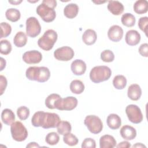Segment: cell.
<instances>
[{"label": "cell", "instance_id": "1", "mask_svg": "<svg viewBox=\"0 0 148 148\" xmlns=\"http://www.w3.org/2000/svg\"><path fill=\"white\" fill-rule=\"evenodd\" d=\"M60 121L61 119L57 114L43 111L35 112L31 119V123L34 127H42L45 129L56 128Z\"/></svg>", "mask_w": 148, "mask_h": 148}, {"label": "cell", "instance_id": "2", "mask_svg": "<svg viewBox=\"0 0 148 148\" xmlns=\"http://www.w3.org/2000/svg\"><path fill=\"white\" fill-rule=\"evenodd\" d=\"M25 75L29 80L43 83L50 78V72L46 66H30L26 70Z\"/></svg>", "mask_w": 148, "mask_h": 148}, {"label": "cell", "instance_id": "3", "mask_svg": "<svg viewBox=\"0 0 148 148\" xmlns=\"http://www.w3.org/2000/svg\"><path fill=\"white\" fill-rule=\"evenodd\" d=\"M112 75L111 69L107 66L100 65L92 68L90 72V79L94 83L108 80Z\"/></svg>", "mask_w": 148, "mask_h": 148}, {"label": "cell", "instance_id": "4", "mask_svg": "<svg viewBox=\"0 0 148 148\" xmlns=\"http://www.w3.org/2000/svg\"><path fill=\"white\" fill-rule=\"evenodd\" d=\"M57 33L53 29H48L38 39V45L43 50H51L57 40Z\"/></svg>", "mask_w": 148, "mask_h": 148}, {"label": "cell", "instance_id": "5", "mask_svg": "<svg viewBox=\"0 0 148 148\" xmlns=\"http://www.w3.org/2000/svg\"><path fill=\"white\" fill-rule=\"evenodd\" d=\"M10 132L13 139L17 142H23L28 136V131L23 124L18 121L10 125Z\"/></svg>", "mask_w": 148, "mask_h": 148}, {"label": "cell", "instance_id": "6", "mask_svg": "<svg viewBox=\"0 0 148 148\" xmlns=\"http://www.w3.org/2000/svg\"><path fill=\"white\" fill-rule=\"evenodd\" d=\"M84 124L88 131L94 134L100 133L103 128V123L101 119L95 115L87 116L84 120Z\"/></svg>", "mask_w": 148, "mask_h": 148}, {"label": "cell", "instance_id": "7", "mask_svg": "<svg viewBox=\"0 0 148 148\" xmlns=\"http://www.w3.org/2000/svg\"><path fill=\"white\" fill-rule=\"evenodd\" d=\"M36 13L46 23L54 21L56 17V12L54 9L49 7L43 3H40L36 8Z\"/></svg>", "mask_w": 148, "mask_h": 148}, {"label": "cell", "instance_id": "8", "mask_svg": "<svg viewBox=\"0 0 148 148\" xmlns=\"http://www.w3.org/2000/svg\"><path fill=\"white\" fill-rule=\"evenodd\" d=\"M77 99L72 96L66 97L64 98L61 97L55 103V108L60 110H72L77 105Z\"/></svg>", "mask_w": 148, "mask_h": 148}, {"label": "cell", "instance_id": "9", "mask_svg": "<svg viewBox=\"0 0 148 148\" xmlns=\"http://www.w3.org/2000/svg\"><path fill=\"white\" fill-rule=\"evenodd\" d=\"M125 113L128 120L132 123L139 124L143 120V114L141 110L136 105H128L125 108Z\"/></svg>", "mask_w": 148, "mask_h": 148}, {"label": "cell", "instance_id": "10", "mask_svg": "<svg viewBox=\"0 0 148 148\" xmlns=\"http://www.w3.org/2000/svg\"><path fill=\"white\" fill-rule=\"evenodd\" d=\"M26 33L31 38H35L41 31V26L38 20L35 17H30L26 20Z\"/></svg>", "mask_w": 148, "mask_h": 148}, {"label": "cell", "instance_id": "11", "mask_svg": "<svg viewBox=\"0 0 148 148\" xmlns=\"http://www.w3.org/2000/svg\"><path fill=\"white\" fill-rule=\"evenodd\" d=\"M75 54L73 50L69 46H62L58 48L54 52L56 59L62 61H68L72 59Z\"/></svg>", "mask_w": 148, "mask_h": 148}, {"label": "cell", "instance_id": "12", "mask_svg": "<svg viewBox=\"0 0 148 148\" xmlns=\"http://www.w3.org/2000/svg\"><path fill=\"white\" fill-rule=\"evenodd\" d=\"M23 60L28 64L39 63L42 59L40 52L37 50H31L25 52L22 57Z\"/></svg>", "mask_w": 148, "mask_h": 148}, {"label": "cell", "instance_id": "13", "mask_svg": "<svg viewBox=\"0 0 148 148\" xmlns=\"http://www.w3.org/2000/svg\"><path fill=\"white\" fill-rule=\"evenodd\" d=\"M123 29L117 25H113L110 27L108 31V36L109 39L114 42H119L123 38Z\"/></svg>", "mask_w": 148, "mask_h": 148}, {"label": "cell", "instance_id": "14", "mask_svg": "<svg viewBox=\"0 0 148 148\" xmlns=\"http://www.w3.org/2000/svg\"><path fill=\"white\" fill-rule=\"evenodd\" d=\"M71 68L74 75L77 76H81L85 73L87 66L84 61L82 60L76 59L72 62Z\"/></svg>", "mask_w": 148, "mask_h": 148}, {"label": "cell", "instance_id": "15", "mask_svg": "<svg viewBox=\"0 0 148 148\" xmlns=\"http://www.w3.org/2000/svg\"><path fill=\"white\" fill-rule=\"evenodd\" d=\"M140 38V35L137 31L131 29L127 32L125 40L127 45L130 46H135L139 43Z\"/></svg>", "mask_w": 148, "mask_h": 148}, {"label": "cell", "instance_id": "16", "mask_svg": "<svg viewBox=\"0 0 148 148\" xmlns=\"http://www.w3.org/2000/svg\"><path fill=\"white\" fill-rule=\"evenodd\" d=\"M120 134L123 139L131 140H133L136 137V131L133 127L129 125H125L121 128Z\"/></svg>", "mask_w": 148, "mask_h": 148}, {"label": "cell", "instance_id": "17", "mask_svg": "<svg viewBox=\"0 0 148 148\" xmlns=\"http://www.w3.org/2000/svg\"><path fill=\"white\" fill-rule=\"evenodd\" d=\"M127 95L130 99L132 101H138L141 97L142 90L138 84H132L128 88Z\"/></svg>", "mask_w": 148, "mask_h": 148}, {"label": "cell", "instance_id": "18", "mask_svg": "<svg viewBox=\"0 0 148 148\" xmlns=\"http://www.w3.org/2000/svg\"><path fill=\"white\" fill-rule=\"evenodd\" d=\"M107 8L112 14L116 16L121 14L124 9L123 5L118 1H109Z\"/></svg>", "mask_w": 148, "mask_h": 148}, {"label": "cell", "instance_id": "19", "mask_svg": "<svg viewBox=\"0 0 148 148\" xmlns=\"http://www.w3.org/2000/svg\"><path fill=\"white\" fill-rule=\"evenodd\" d=\"M116 140L110 135H104L99 139L100 148H113L116 146Z\"/></svg>", "mask_w": 148, "mask_h": 148}, {"label": "cell", "instance_id": "20", "mask_svg": "<svg viewBox=\"0 0 148 148\" xmlns=\"http://www.w3.org/2000/svg\"><path fill=\"white\" fill-rule=\"evenodd\" d=\"M106 123L112 130H117L121 124V120L119 115L115 113L110 114L106 119Z\"/></svg>", "mask_w": 148, "mask_h": 148}, {"label": "cell", "instance_id": "21", "mask_svg": "<svg viewBox=\"0 0 148 148\" xmlns=\"http://www.w3.org/2000/svg\"><path fill=\"white\" fill-rule=\"evenodd\" d=\"M97 38L95 31L92 29H88L84 31L82 35L83 42L87 45H92L95 43Z\"/></svg>", "mask_w": 148, "mask_h": 148}, {"label": "cell", "instance_id": "22", "mask_svg": "<svg viewBox=\"0 0 148 148\" xmlns=\"http://www.w3.org/2000/svg\"><path fill=\"white\" fill-rule=\"evenodd\" d=\"M1 119L5 124L11 125L15 120L14 113L10 109H5L1 113Z\"/></svg>", "mask_w": 148, "mask_h": 148}, {"label": "cell", "instance_id": "23", "mask_svg": "<svg viewBox=\"0 0 148 148\" xmlns=\"http://www.w3.org/2000/svg\"><path fill=\"white\" fill-rule=\"evenodd\" d=\"M78 12L79 6L73 3L68 4L64 9V14L68 18H73L77 15Z\"/></svg>", "mask_w": 148, "mask_h": 148}, {"label": "cell", "instance_id": "24", "mask_svg": "<svg viewBox=\"0 0 148 148\" xmlns=\"http://www.w3.org/2000/svg\"><path fill=\"white\" fill-rule=\"evenodd\" d=\"M134 12L139 14L146 13L148 10V2L146 0H138L134 4Z\"/></svg>", "mask_w": 148, "mask_h": 148}, {"label": "cell", "instance_id": "25", "mask_svg": "<svg viewBox=\"0 0 148 148\" xmlns=\"http://www.w3.org/2000/svg\"><path fill=\"white\" fill-rule=\"evenodd\" d=\"M27 37L26 34L23 31L18 32L13 39L14 45L17 47H22L27 44Z\"/></svg>", "mask_w": 148, "mask_h": 148}, {"label": "cell", "instance_id": "26", "mask_svg": "<svg viewBox=\"0 0 148 148\" xmlns=\"http://www.w3.org/2000/svg\"><path fill=\"white\" fill-rule=\"evenodd\" d=\"M70 90L73 94H80L84 90V85L80 80H73L70 84Z\"/></svg>", "mask_w": 148, "mask_h": 148}, {"label": "cell", "instance_id": "27", "mask_svg": "<svg viewBox=\"0 0 148 148\" xmlns=\"http://www.w3.org/2000/svg\"><path fill=\"white\" fill-rule=\"evenodd\" d=\"M5 16L8 20L12 22H16L20 18L21 14L18 9L15 8H10L7 9L6 11Z\"/></svg>", "mask_w": 148, "mask_h": 148}, {"label": "cell", "instance_id": "28", "mask_svg": "<svg viewBox=\"0 0 148 148\" xmlns=\"http://www.w3.org/2000/svg\"><path fill=\"white\" fill-rule=\"evenodd\" d=\"M113 84L114 88L116 89L123 90L125 87L127 85V79L123 75H116L113 78Z\"/></svg>", "mask_w": 148, "mask_h": 148}, {"label": "cell", "instance_id": "29", "mask_svg": "<svg viewBox=\"0 0 148 148\" xmlns=\"http://www.w3.org/2000/svg\"><path fill=\"white\" fill-rule=\"evenodd\" d=\"M121 23L127 27H133L136 21V19L135 16L130 13H126L122 15L121 18Z\"/></svg>", "mask_w": 148, "mask_h": 148}, {"label": "cell", "instance_id": "30", "mask_svg": "<svg viewBox=\"0 0 148 148\" xmlns=\"http://www.w3.org/2000/svg\"><path fill=\"white\" fill-rule=\"evenodd\" d=\"M57 132L59 134L64 135L67 133L71 132L72 130V127L69 122L67 121H61L58 124Z\"/></svg>", "mask_w": 148, "mask_h": 148}, {"label": "cell", "instance_id": "31", "mask_svg": "<svg viewBox=\"0 0 148 148\" xmlns=\"http://www.w3.org/2000/svg\"><path fill=\"white\" fill-rule=\"evenodd\" d=\"M61 98V96L57 94H51L47 96L45 99V105L50 109L55 108V103L56 101Z\"/></svg>", "mask_w": 148, "mask_h": 148}, {"label": "cell", "instance_id": "32", "mask_svg": "<svg viewBox=\"0 0 148 148\" xmlns=\"http://www.w3.org/2000/svg\"><path fill=\"white\" fill-rule=\"evenodd\" d=\"M63 141L66 145L70 146H73L78 143L79 140L75 135L71 132H69L64 135Z\"/></svg>", "mask_w": 148, "mask_h": 148}, {"label": "cell", "instance_id": "33", "mask_svg": "<svg viewBox=\"0 0 148 148\" xmlns=\"http://www.w3.org/2000/svg\"><path fill=\"white\" fill-rule=\"evenodd\" d=\"M60 140V136L58 134L55 132H51L47 134L45 141L49 145H56Z\"/></svg>", "mask_w": 148, "mask_h": 148}, {"label": "cell", "instance_id": "34", "mask_svg": "<svg viewBox=\"0 0 148 148\" xmlns=\"http://www.w3.org/2000/svg\"><path fill=\"white\" fill-rule=\"evenodd\" d=\"M12 45L10 42L6 40L3 39L1 40V45H0V53L2 54L8 55L12 51Z\"/></svg>", "mask_w": 148, "mask_h": 148}, {"label": "cell", "instance_id": "35", "mask_svg": "<svg viewBox=\"0 0 148 148\" xmlns=\"http://www.w3.org/2000/svg\"><path fill=\"white\" fill-rule=\"evenodd\" d=\"M17 114L20 120H25L29 116V109L25 106H20L17 109Z\"/></svg>", "mask_w": 148, "mask_h": 148}, {"label": "cell", "instance_id": "36", "mask_svg": "<svg viewBox=\"0 0 148 148\" xmlns=\"http://www.w3.org/2000/svg\"><path fill=\"white\" fill-rule=\"evenodd\" d=\"M101 58L103 62H110L114 59V55L112 51L105 50L101 53Z\"/></svg>", "mask_w": 148, "mask_h": 148}, {"label": "cell", "instance_id": "37", "mask_svg": "<svg viewBox=\"0 0 148 148\" xmlns=\"http://www.w3.org/2000/svg\"><path fill=\"white\" fill-rule=\"evenodd\" d=\"M1 34L0 38H6L12 32L11 25L6 22H2L1 23Z\"/></svg>", "mask_w": 148, "mask_h": 148}, {"label": "cell", "instance_id": "38", "mask_svg": "<svg viewBox=\"0 0 148 148\" xmlns=\"http://www.w3.org/2000/svg\"><path fill=\"white\" fill-rule=\"evenodd\" d=\"M147 24H148V17H142L139 19L138 21V27L140 30L145 32V35L147 36Z\"/></svg>", "mask_w": 148, "mask_h": 148}, {"label": "cell", "instance_id": "39", "mask_svg": "<svg viewBox=\"0 0 148 148\" xmlns=\"http://www.w3.org/2000/svg\"><path fill=\"white\" fill-rule=\"evenodd\" d=\"M95 141L94 139L91 138H87L84 139L82 143V148H95Z\"/></svg>", "mask_w": 148, "mask_h": 148}, {"label": "cell", "instance_id": "40", "mask_svg": "<svg viewBox=\"0 0 148 148\" xmlns=\"http://www.w3.org/2000/svg\"><path fill=\"white\" fill-rule=\"evenodd\" d=\"M139 54L145 57H148V44L145 43L142 44L138 49Z\"/></svg>", "mask_w": 148, "mask_h": 148}, {"label": "cell", "instance_id": "41", "mask_svg": "<svg viewBox=\"0 0 148 148\" xmlns=\"http://www.w3.org/2000/svg\"><path fill=\"white\" fill-rule=\"evenodd\" d=\"M8 84V82L6 78L3 76H0V88H1V95H2L4 91L5 90Z\"/></svg>", "mask_w": 148, "mask_h": 148}, {"label": "cell", "instance_id": "42", "mask_svg": "<svg viewBox=\"0 0 148 148\" xmlns=\"http://www.w3.org/2000/svg\"><path fill=\"white\" fill-rule=\"evenodd\" d=\"M42 3L53 9H54L57 6V1L55 0H43Z\"/></svg>", "mask_w": 148, "mask_h": 148}, {"label": "cell", "instance_id": "43", "mask_svg": "<svg viewBox=\"0 0 148 148\" xmlns=\"http://www.w3.org/2000/svg\"><path fill=\"white\" fill-rule=\"evenodd\" d=\"M117 148L124 147V148H128L131 147V144L128 141H123L120 142L116 146Z\"/></svg>", "mask_w": 148, "mask_h": 148}, {"label": "cell", "instance_id": "44", "mask_svg": "<svg viewBox=\"0 0 148 148\" xmlns=\"http://www.w3.org/2000/svg\"><path fill=\"white\" fill-rule=\"evenodd\" d=\"M1 69H0V71H2L3 68H5V66H6V61L5 60L2 58V57H1Z\"/></svg>", "mask_w": 148, "mask_h": 148}, {"label": "cell", "instance_id": "45", "mask_svg": "<svg viewBox=\"0 0 148 148\" xmlns=\"http://www.w3.org/2000/svg\"><path fill=\"white\" fill-rule=\"evenodd\" d=\"M27 147H39L40 146L36 142H30L27 145Z\"/></svg>", "mask_w": 148, "mask_h": 148}, {"label": "cell", "instance_id": "46", "mask_svg": "<svg viewBox=\"0 0 148 148\" xmlns=\"http://www.w3.org/2000/svg\"><path fill=\"white\" fill-rule=\"evenodd\" d=\"M146 147V146L143 145L141 143H136L135 145H134L132 146V147Z\"/></svg>", "mask_w": 148, "mask_h": 148}, {"label": "cell", "instance_id": "47", "mask_svg": "<svg viewBox=\"0 0 148 148\" xmlns=\"http://www.w3.org/2000/svg\"><path fill=\"white\" fill-rule=\"evenodd\" d=\"M22 2V1H9V2L13 4V5H18L20 4L21 2Z\"/></svg>", "mask_w": 148, "mask_h": 148}, {"label": "cell", "instance_id": "48", "mask_svg": "<svg viewBox=\"0 0 148 148\" xmlns=\"http://www.w3.org/2000/svg\"><path fill=\"white\" fill-rule=\"evenodd\" d=\"M106 1H103V2H95V1H94L93 2H94V3H104V2H105Z\"/></svg>", "mask_w": 148, "mask_h": 148}]
</instances>
